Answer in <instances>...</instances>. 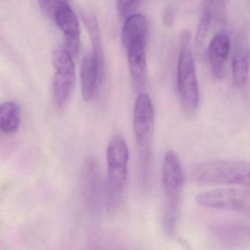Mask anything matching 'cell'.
Wrapping results in <instances>:
<instances>
[{
	"mask_svg": "<svg viewBox=\"0 0 250 250\" xmlns=\"http://www.w3.org/2000/svg\"><path fill=\"white\" fill-rule=\"evenodd\" d=\"M164 191L163 228L165 233L172 237L175 233L180 206L184 188V176L178 154L169 150L165 154L162 166Z\"/></svg>",
	"mask_w": 250,
	"mask_h": 250,
	"instance_id": "1",
	"label": "cell"
},
{
	"mask_svg": "<svg viewBox=\"0 0 250 250\" xmlns=\"http://www.w3.org/2000/svg\"><path fill=\"white\" fill-rule=\"evenodd\" d=\"M101 80L99 64L93 52H90L83 58L80 68L81 93L84 101L90 102L93 99Z\"/></svg>",
	"mask_w": 250,
	"mask_h": 250,
	"instance_id": "10",
	"label": "cell"
},
{
	"mask_svg": "<svg viewBox=\"0 0 250 250\" xmlns=\"http://www.w3.org/2000/svg\"><path fill=\"white\" fill-rule=\"evenodd\" d=\"M229 49V38L226 33L222 32L216 33L209 44L208 52L209 63L213 75L219 80H222L224 77L225 61L228 59Z\"/></svg>",
	"mask_w": 250,
	"mask_h": 250,
	"instance_id": "9",
	"label": "cell"
},
{
	"mask_svg": "<svg viewBox=\"0 0 250 250\" xmlns=\"http://www.w3.org/2000/svg\"><path fill=\"white\" fill-rule=\"evenodd\" d=\"M83 20H84V24H85L90 36L92 46H93L92 52L99 64L101 77L102 79L103 78L104 71V56L103 47H102L97 20H96V17L92 14H86L83 17Z\"/></svg>",
	"mask_w": 250,
	"mask_h": 250,
	"instance_id": "16",
	"label": "cell"
},
{
	"mask_svg": "<svg viewBox=\"0 0 250 250\" xmlns=\"http://www.w3.org/2000/svg\"><path fill=\"white\" fill-rule=\"evenodd\" d=\"M54 20L65 36L66 42L65 49L71 56H77L80 52L81 41L80 22L75 13L68 5L58 11Z\"/></svg>",
	"mask_w": 250,
	"mask_h": 250,
	"instance_id": "8",
	"label": "cell"
},
{
	"mask_svg": "<svg viewBox=\"0 0 250 250\" xmlns=\"http://www.w3.org/2000/svg\"><path fill=\"white\" fill-rule=\"evenodd\" d=\"M96 164L93 159L86 162L82 174V186L86 198L91 203H94L97 199L99 192V175Z\"/></svg>",
	"mask_w": 250,
	"mask_h": 250,
	"instance_id": "15",
	"label": "cell"
},
{
	"mask_svg": "<svg viewBox=\"0 0 250 250\" xmlns=\"http://www.w3.org/2000/svg\"><path fill=\"white\" fill-rule=\"evenodd\" d=\"M250 52L248 45L244 41L237 42L232 55V80L235 85H244L247 83L250 71Z\"/></svg>",
	"mask_w": 250,
	"mask_h": 250,
	"instance_id": "13",
	"label": "cell"
},
{
	"mask_svg": "<svg viewBox=\"0 0 250 250\" xmlns=\"http://www.w3.org/2000/svg\"><path fill=\"white\" fill-rule=\"evenodd\" d=\"M164 24L167 27H170L173 24L174 14L172 8H167L164 11L163 14Z\"/></svg>",
	"mask_w": 250,
	"mask_h": 250,
	"instance_id": "21",
	"label": "cell"
},
{
	"mask_svg": "<svg viewBox=\"0 0 250 250\" xmlns=\"http://www.w3.org/2000/svg\"><path fill=\"white\" fill-rule=\"evenodd\" d=\"M146 46V43H140L126 49L131 82L137 92L141 91L146 85L147 77Z\"/></svg>",
	"mask_w": 250,
	"mask_h": 250,
	"instance_id": "11",
	"label": "cell"
},
{
	"mask_svg": "<svg viewBox=\"0 0 250 250\" xmlns=\"http://www.w3.org/2000/svg\"><path fill=\"white\" fill-rule=\"evenodd\" d=\"M225 0H203V12L210 17L212 21H221L225 17Z\"/></svg>",
	"mask_w": 250,
	"mask_h": 250,
	"instance_id": "17",
	"label": "cell"
},
{
	"mask_svg": "<svg viewBox=\"0 0 250 250\" xmlns=\"http://www.w3.org/2000/svg\"><path fill=\"white\" fill-rule=\"evenodd\" d=\"M190 175L198 184L250 187V162L231 159L208 161L195 165Z\"/></svg>",
	"mask_w": 250,
	"mask_h": 250,
	"instance_id": "3",
	"label": "cell"
},
{
	"mask_svg": "<svg viewBox=\"0 0 250 250\" xmlns=\"http://www.w3.org/2000/svg\"><path fill=\"white\" fill-rule=\"evenodd\" d=\"M72 58L68 50L63 48L57 49L52 57V63L56 71L52 89L54 102L58 109L66 104L75 84V66Z\"/></svg>",
	"mask_w": 250,
	"mask_h": 250,
	"instance_id": "6",
	"label": "cell"
},
{
	"mask_svg": "<svg viewBox=\"0 0 250 250\" xmlns=\"http://www.w3.org/2000/svg\"><path fill=\"white\" fill-rule=\"evenodd\" d=\"M42 9L49 17L55 18L58 11L68 6V0H38Z\"/></svg>",
	"mask_w": 250,
	"mask_h": 250,
	"instance_id": "19",
	"label": "cell"
},
{
	"mask_svg": "<svg viewBox=\"0 0 250 250\" xmlns=\"http://www.w3.org/2000/svg\"><path fill=\"white\" fill-rule=\"evenodd\" d=\"M128 159L129 153L125 140L121 136H113L106 148L107 188L111 199L118 198L125 188Z\"/></svg>",
	"mask_w": 250,
	"mask_h": 250,
	"instance_id": "5",
	"label": "cell"
},
{
	"mask_svg": "<svg viewBox=\"0 0 250 250\" xmlns=\"http://www.w3.org/2000/svg\"><path fill=\"white\" fill-rule=\"evenodd\" d=\"M178 62V90L183 113L192 118L199 104V89L195 64L191 49V33L184 30L181 35Z\"/></svg>",
	"mask_w": 250,
	"mask_h": 250,
	"instance_id": "2",
	"label": "cell"
},
{
	"mask_svg": "<svg viewBox=\"0 0 250 250\" xmlns=\"http://www.w3.org/2000/svg\"><path fill=\"white\" fill-rule=\"evenodd\" d=\"M133 128L137 147L145 169H147L152 159L154 110L148 95L140 93L134 103Z\"/></svg>",
	"mask_w": 250,
	"mask_h": 250,
	"instance_id": "4",
	"label": "cell"
},
{
	"mask_svg": "<svg viewBox=\"0 0 250 250\" xmlns=\"http://www.w3.org/2000/svg\"><path fill=\"white\" fill-rule=\"evenodd\" d=\"M141 1L142 0H116L117 9L121 16L126 15L137 6Z\"/></svg>",
	"mask_w": 250,
	"mask_h": 250,
	"instance_id": "20",
	"label": "cell"
},
{
	"mask_svg": "<svg viewBox=\"0 0 250 250\" xmlns=\"http://www.w3.org/2000/svg\"><path fill=\"white\" fill-rule=\"evenodd\" d=\"M196 202L203 207L228 208L250 211V190L219 188L198 194Z\"/></svg>",
	"mask_w": 250,
	"mask_h": 250,
	"instance_id": "7",
	"label": "cell"
},
{
	"mask_svg": "<svg viewBox=\"0 0 250 250\" xmlns=\"http://www.w3.org/2000/svg\"><path fill=\"white\" fill-rule=\"evenodd\" d=\"M211 22L212 20L210 17L205 13H202V17L196 33L195 47L197 50H200L203 48Z\"/></svg>",
	"mask_w": 250,
	"mask_h": 250,
	"instance_id": "18",
	"label": "cell"
},
{
	"mask_svg": "<svg viewBox=\"0 0 250 250\" xmlns=\"http://www.w3.org/2000/svg\"><path fill=\"white\" fill-rule=\"evenodd\" d=\"M21 110L15 102H4L0 106V131L5 134L17 132L21 125Z\"/></svg>",
	"mask_w": 250,
	"mask_h": 250,
	"instance_id": "14",
	"label": "cell"
},
{
	"mask_svg": "<svg viewBox=\"0 0 250 250\" xmlns=\"http://www.w3.org/2000/svg\"><path fill=\"white\" fill-rule=\"evenodd\" d=\"M148 30V21L142 14L130 16L122 29L123 44L125 49L140 43H146Z\"/></svg>",
	"mask_w": 250,
	"mask_h": 250,
	"instance_id": "12",
	"label": "cell"
}]
</instances>
